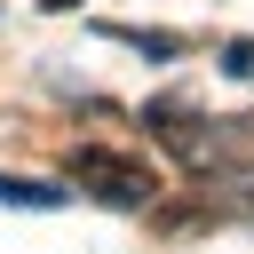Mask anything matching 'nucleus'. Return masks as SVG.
<instances>
[{
  "mask_svg": "<svg viewBox=\"0 0 254 254\" xmlns=\"http://www.w3.org/2000/svg\"><path fill=\"white\" fill-rule=\"evenodd\" d=\"M143 127H159V143L183 151L190 167H254V119H190L175 103H151Z\"/></svg>",
  "mask_w": 254,
  "mask_h": 254,
  "instance_id": "1",
  "label": "nucleus"
},
{
  "mask_svg": "<svg viewBox=\"0 0 254 254\" xmlns=\"http://www.w3.org/2000/svg\"><path fill=\"white\" fill-rule=\"evenodd\" d=\"M64 175H71L87 198H103V206H151V198H159V167H151L143 151L71 143V151H64Z\"/></svg>",
  "mask_w": 254,
  "mask_h": 254,
  "instance_id": "2",
  "label": "nucleus"
},
{
  "mask_svg": "<svg viewBox=\"0 0 254 254\" xmlns=\"http://www.w3.org/2000/svg\"><path fill=\"white\" fill-rule=\"evenodd\" d=\"M0 206H32V214H56V206H64V190H48V183H32V175H0Z\"/></svg>",
  "mask_w": 254,
  "mask_h": 254,
  "instance_id": "3",
  "label": "nucleus"
},
{
  "mask_svg": "<svg viewBox=\"0 0 254 254\" xmlns=\"http://www.w3.org/2000/svg\"><path fill=\"white\" fill-rule=\"evenodd\" d=\"M111 40H127V48H135V56H159V64H167V56H183V48H190V40H183V32H143V24H111Z\"/></svg>",
  "mask_w": 254,
  "mask_h": 254,
  "instance_id": "4",
  "label": "nucleus"
},
{
  "mask_svg": "<svg viewBox=\"0 0 254 254\" xmlns=\"http://www.w3.org/2000/svg\"><path fill=\"white\" fill-rule=\"evenodd\" d=\"M222 71H254V40H230L222 48Z\"/></svg>",
  "mask_w": 254,
  "mask_h": 254,
  "instance_id": "5",
  "label": "nucleus"
},
{
  "mask_svg": "<svg viewBox=\"0 0 254 254\" xmlns=\"http://www.w3.org/2000/svg\"><path fill=\"white\" fill-rule=\"evenodd\" d=\"M40 8H48V16H71V8H79V0H40Z\"/></svg>",
  "mask_w": 254,
  "mask_h": 254,
  "instance_id": "6",
  "label": "nucleus"
}]
</instances>
